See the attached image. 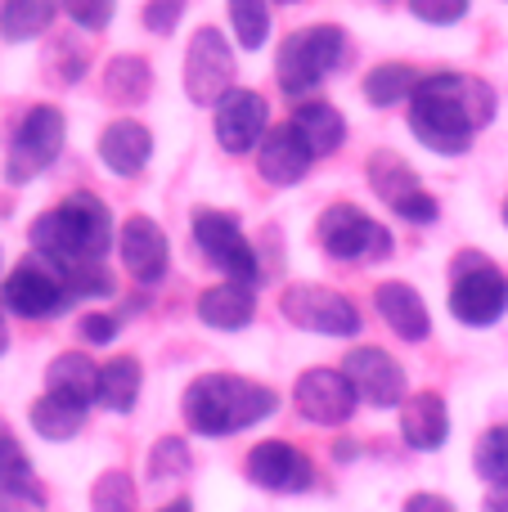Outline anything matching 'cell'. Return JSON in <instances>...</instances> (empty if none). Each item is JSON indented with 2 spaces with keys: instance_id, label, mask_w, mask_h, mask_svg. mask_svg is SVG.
Returning <instances> with one entry per match:
<instances>
[{
  "instance_id": "6da1fadb",
  "label": "cell",
  "mask_w": 508,
  "mask_h": 512,
  "mask_svg": "<svg viewBox=\"0 0 508 512\" xmlns=\"http://www.w3.org/2000/svg\"><path fill=\"white\" fill-rule=\"evenodd\" d=\"M500 95L473 72H423L410 99V135L437 158H464L477 135L495 122Z\"/></svg>"
},
{
  "instance_id": "7a4b0ae2",
  "label": "cell",
  "mask_w": 508,
  "mask_h": 512,
  "mask_svg": "<svg viewBox=\"0 0 508 512\" xmlns=\"http://www.w3.org/2000/svg\"><path fill=\"white\" fill-rule=\"evenodd\" d=\"M113 212L99 194L90 189H77L68 194L59 207L41 212L27 230V243L41 261H50L59 274L77 270V265H95L104 261L108 248H113Z\"/></svg>"
},
{
  "instance_id": "3957f363",
  "label": "cell",
  "mask_w": 508,
  "mask_h": 512,
  "mask_svg": "<svg viewBox=\"0 0 508 512\" xmlns=\"http://www.w3.org/2000/svg\"><path fill=\"white\" fill-rule=\"evenodd\" d=\"M185 423L194 436H234L248 432V427L266 423L279 409V396L266 382L239 378V373H198L185 387Z\"/></svg>"
},
{
  "instance_id": "277c9868",
  "label": "cell",
  "mask_w": 508,
  "mask_h": 512,
  "mask_svg": "<svg viewBox=\"0 0 508 512\" xmlns=\"http://www.w3.org/2000/svg\"><path fill=\"white\" fill-rule=\"evenodd\" d=\"M347 54H351V41L338 23L297 27V32H288L284 41H279L275 86L284 90V99H293V104L315 99V90L347 63Z\"/></svg>"
},
{
  "instance_id": "5b68a950",
  "label": "cell",
  "mask_w": 508,
  "mask_h": 512,
  "mask_svg": "<svg viewBox=\"0 0 508 512\" xmlns=\"http://www.w3.org/2000/svg\"><path fill=\"white\" fill-rule=\"evenodd\" d=\"M450 315L468 328H491L508 315V279L486 252H459L450 265Z\"/></svg>"
},
{
  "instance_id": "8992f818",
  "label": "cell",
  "mask_w": 508,
  "mask_h": 512,
  "mask_svg": "<svg viewBox=\"0 0 508 512\" xmlns=\"http://www.w3.org/2000/svg\"><path fill=\"white\" fill-rule=\"evenodd\" d=\"M63 140H68V117L54 104H32L23 117H18L14 135H9L5 149V180L9 185H32L36 176L59 162Z\"/></svg>"
},
{
  "instance_id": "52a82bcc",
  "label": "cell",
  "mask_w": 508,
  "mask_h": 512,
  "mask_svg": "<svg viewBox=\"0 0 508 512\" xmlns=\"http://www.w3.org/2000/svg\"><path fill=\"white\" fill-rule=\"evenodd\" d=\"M180 77H185L189 104H198V108L221 104V99L239 86V81H234L239 77V59H234L230 36L212 23L194 27L185 41V72H180Z\"/></svg>"
},
{
  "instance_id": "ba28073f",
  "label": "cell",
  "mask_w": 508,
  "mask_h": 512,
  "mask_svg": "<svg viewBox=\"0 0 508 512\" xmlns=\"http://www.w3.org/2000/svg\"><path fill=\"white\" fill-rule=\"evenodd\" d=\"M315 243L333 256V261H383L392 256V230L360 212L356 203H333L315 221Z\"/></svg>"
},
{
  "instance_id": "9c48e42d",
  "label": "cell",
  "mask_w": 508,
  "mask_h": 512,
  "mask_svg": "<svg viewBox=\"0 0 508 512\" xmlns=\"http://www.w3.org/2000/svg\"><path fill=\"white\" fill-rule=\"evenodd\" d=\"M189 230H194L198 252H203L207 261L225 274V279L248 283V288H257V283H261V261H257V252H252L248 234H243V225H239V216H234V212L194 207Z\"/></svg>"
},
{
  "instance_id": "30bf717a",
  "label": "cell",
  "mask_w": 508,
  "mask_h": 512,
  "mask_svg": "<svg viewBox=\"0 0 508 512\" xmlns=\"http://www.w3.org/2000/svg\"><path fill=\"white\" fill-rule=\"evenodd\" d=\"M0 306L18 319H54L72 306V292H68V279H63L50 261H41V256L32 252L27 261H18L14 270L5 274V283H0Z\"/></svg>"
},
{
  "instance_id": "8fae6325",
  "label": "cell",
  "mask_w": 508,
  "mask_h": 512,
  "mask_svg": "<svg viewBox=\"0 0 508 512\" xmlns=\"http://www.w3.org/2000/svg\"><path fill=\"white\" fill-rule=\"evenodd\" d=\"M279 315L293 328L320 337H356L360 333V310L347 292L324 288V283H293L279 297Z\"/></svg>"
},
{
  "instance_id": "7c38bea8",
  "label": "cell",
  "mask_w": 508,
  "mask_h": 512,
  "mask_svg": "<svg viewBox=\"0 0 508 512\" xmlns=\"http://www.w3.org/2000/svg\"><path fill=\"white\" fill-rule=\"evenodd\" d=\"M365 180H369V189H374V194L383 198V203L392 207L396 216H401V221H410V225H432V221L441 216L437 198L423 189L419 171H414L410 162L401 158V153L378 149L374 158L365 162Z\"/></svg>"
},
{
  "instance_id": "4fadbf2b",
  "label": "cell",
  "mask_w": 508,
  "mask_h": 512,
  "mask_svg": "<svg viewBox=\"0 0 508 512\" xmlns=\"http://www.w3.org/2000/svg\"><path fill=\"white\" fill-rule=\"evenodd\" d=\"M270 126L275 122H270L266 95H257V90H248V86H234L230 95L212 108V135L225 153H234V158L261 149V140H266Z\"/></svg>"
},
{
  "instance_id": "5bb4252c",
  "label": "cell",
  "mask_w": 508,
  "mask_h": 512,
  "mask_svg": "<svg viewBox=\"0 0 508 512\" xmlns=\"http://www.w3.org/2000/svg\"><path fill=\"white\" fill-rule=\"evenodd\" d=\"M356 387L342 369H306L293 387V409L315 427H342L356 414Z\"/></svg>"
},
{
  "instance_id": "9a60e30c",
  "label": "cell",
  "mask_w": 508,
  "mask_h": 512,
  "mask_svg": "<svg viewBox=\"0 0 508 512\" xmlns=\"http://www.w3.org/2000/svg\"><path fill=\"white\" fill-rule=\"evenodd\" d=\"M342 373L356 387V400L374 409H396L405 405V369L383 351V346H351L347 360H342Z\"/></svg>"
},
{
  "instance_id": "2e32d148",
  "label": "cell",
  "mask_w": 508,
  "mask_h": 512,
  "mask_svg": "<svg viewBox=\"0 0 508 512\" xmlns=\"http://www.w3.org/2000/svg\"><path fill=\"white\" fill-rule=\"evenodd\" d=\"M243 472H248L252 486L270 490V495H302V490L315 486V463L288 441L252 445V454L243 459Z\"/></svg>"
},
{
  "instance_id": "e0dca14e",
  "label": "cell",
  "mask_w": 508,
  "mask_h": 512,
  "mask_svg": "<svg viewBox=\"0 0 508 512\" xmlns=\"http://www.w3.org/2000/svg\"><path fill=\"white\" fill-rule=\"evenodd\" d=\"M117 252L140 288H158L171 270V243L153 216H126V225L117 230Z\"/></svg>"
},
{
  "instance_id": "ac0fdd59",
  "label": "cell",
  "mask_w": 508,
  "mask_h": 512,
  "mask_svg": "<svg viewBox=\"0 0 508 512\" xmlns=\"http://www.w3.org/2000/svg\"><path fill=\"white\" fill-rule=\"evenodd\" d=\"M311 167H315V153H311V144L302 140V131L293 126V117L270 126L257 149V176L275 189H288V185H302V180L311 176Z\"/></svg>"
},
{
  "instance_id": "d6986e66",
  "label": "cell",
  "mask_w": 508,
  "mask_h": 512,
  "mask_svg": "<svg viewBox=\"0 0 508 512\" xmlns=\"http://www.w3.org/2000/svg\"><path fill=\"white\" fill-rule=\"evenodd\" d=\"M95 153L104 162V171H113L117 180H135L153 162V131L144 122H135V117H113L99 131Z\"/></svg>"
},
{
  "instance_id": "ffe728a7",
  "label": "cell",
  "mask_w": 508,
  "mask_h": 512,
  "mask_svg": "<svg viewBox=\"0 0 508 512\" xmlns=\"http://www.w3.org/2000/svg\"><path fill=\"white\" fill-rule=\"evenodd\" d=\"M374 306H378V315H383V324L392 328L401 342H423V337L432 333V315H428V306H423L414 283H405V279L378 283Z\"/></svg>"
},
{
  "instance_id": "44dd1931",
  "label": "cell",
  "mask_w": 508,
  "mask_h": 512,
  "mask_svg": "<svg viewBox=\"0 0 508 512\" xmlns=\"http://www.w3.org/2000/svg\"><path fill=\"white\" fill-rule=\"evenodd\" d=\"M198 319L207 328H216V333H239V328H248L257 319V288L234 279L212 283L207 292H198Z\"/></svg>"
},
{
  "instance_id": "7402d4cb",
  "label": "cell",
  "mask_w": 508,
  "mask_h": 512,
  "mask_svg": "<svg viewBox=\"0 0 508 512\" xmlns=\"http://www.w3.org/2000/svg\"><path fill=\"white\" fill-rule=\"evenodd\" d=\"M401 436L410 450L432 454L450 441V409L437 391H419L401 405Z\"/></svg>"
},
{
  "instance_id": "603a6c76",
  "label": "cell",
  "mask_w": 508,
  "mask_h": 512,
  "mask_svg": "<svg viewBox=\"0 0 508 512\" xmlns=\"http://www.w3.org/2000/svg\"><path fill=\"white\" fill-rule=\"evenodd\" d=\"M293 126L302 131V140L311 144L315 158H333V153L347 144V117H342L338 104H329V99H302V104L293 108Z\"/></svg>"
},
{
  "instance_id": "cb8c5ba5",
  "label": "cell",
  "mask_w": 508,
  "mask_h": 512,
  "mask_svg": "<svg viewBox=\"0 0 508 512\" xmlns=\"http://www.w3.org/2000/svg\"><path fill=\"white\" fill-rule=\"evenodd\" d=\"M45 391L59 400H72V405L90 409L95 405V391H99V364L90 360L86 351H63L50 360L45 369Z\"/></svg>"
},
{
  "instance_id": "d4e9b609",
  "label": "cell",
  "mask_w": 508,
  "mask_h": 512,
  "mask_svg": "<svg viewBox=\"0 0 508 512\" xmlns=\"http://www.w3.org/2000/svg\"><path fill=\"white\" fill-rule=\"evenodd\" d=\"M104 99L117 108H140L153 95V63L144 54H113L104 63Z\"/></svg>"
},
{
  "instance_id": "484cf974",
  "label": "cell",
  "mask_w": 508,
  "mask_h": 512,
  "mask_svg": "<svg viewBox=\"0 0 508 512\" xmlns=\"http://www.w3.org/2000/svg\"><path fill=\"white\" fill-rule=\"evenodd\" d=\"M423 72L405 59H387V63H374L360 81V95L369 99L374 108H396V104H410L414 90H419Z\"/></svg>"
},
{
  "instance_id": "4316f807",
  "label": "cell",
  "mask_w": 508,
  "mask_h": 512,
  "mask_svg": "<svg viewBox=\"0 0 508 512\" xmlns=\"http://www.w3.org/2000/svg\"><path fill=\"white\" fill-rule=\"evenodd\" d=\"M144 387V369L135 355H113L108 364H99V391L95 405H104L108 414H131L135 400H140Z\"/></svg>"
},
{
  "instance_id": "83f0119b",
  "label": "cell",
  "mask_w": 508,
  "mask_h": 512,
  "mask_svg": "<svg viewBox=\"0 0 508 512\" xmlns=\"http://www.w3.org/2000/svg\"><path fill=\"white\" fill-rule=\"evenodd\" d=\"M59 14H63V0H5L0 5V36L9 45H27L50 32Z\"/></svg>"
},
{
  "instance_id": "f1b7e54d",
  "label": "cell",
  "mask_w": 508,
  "mask_h": 512,
  "mask_svg": "<svg viewBox=\"0 0 508 512\" xmlns=\"http://www.w3.org/2000/svg\"><path fill=\"white\" fill-rule=\"evenodd\" d=\"M27 423H32V432L45 436V441H72V436L86 427V409L45 391L41 400H32V409H27Z\"/></svg>"
},
{
  "instance_id": "f546056e",
  "label": "cell",
  "mask_w": 508,
  "mask_h": 512,
  "mask_svg": "<svg viewBox=\"0 0 508 512\" xmlns=\"http://www.w3.org/2000/svg\"><path fill=\"white\" fill-rule=\"evenodd\" d=\"M225 9L239 50H261L270 41V0H225Z\"/></svg>"
},
{
  "instance_id": "4dcf8cb0",
  "label": "cell",
  "mask_w": 508,
  "mask_h": 512,
  "mask_svg": "<svg viewBox=\"0 0 508 512\" xmlns=\"http://www.w3.org/2000/svg\"><path fill=\"white\" fill-rule=\"evenodd\" d=\"M473 468H477V477L491 481L495 490L508 486V423L482 432V441H477V450H473Z\"/></svg>"
},
{
  "instance_id": "1f68e13d",
  "label": "cell",
  "mask_w": 508,
  "mask_h": 512,
  "mask_svg": "<svg viewBox=\"0 0 508 512\" xmlns=\"http://www.w3.org/2000/svg\"><path fill=\"white\" fill-rule=\"evenodd\" d=\"M0 490H36L32 459L18 445V436L9 432V423L0 418Z\"/></svg>"
},
{
  "instance_id": "d6a6232c",
  "label": "cell",
  "mask_w": 508,
  "mask_h": 512,
  "mask_svg": "<svg viewBox=\"0 0 508 512\" xmlns=\"http://www.w3.org/2000/svg\"><path fill=\"white\" fill-rule=\"evenodd\" d=\"M90 508L95 512H135L140 499H135V481L126 472H104L90 490Z\"/></svg>"
},
{
  "instance_id": "836d02e7",
  "label": "cell",
  "mask_w": 508,
  "mask_h": 512,
  "mask_svg": "<svg viewBox=\"0 0 508 512\" xmlns=\"http://www.w3.org/2000/svg\"><path fill=\"white\" fill-rule=\"evenodd\" d=\"M63 279H68L72 301H95V297H113V292H117V279H113V270H108L104 261L77 265V270H68Z\"/></svg>"
},
{
  "instance_id": "e575fe53",
  "label": "cell",
  "mask_w": 508,
  "mask_h": 512,
  "mask_svg": "<svg viewBox=\"0 0 508 512\" xmlns=\"http://www.w3.org/2000/svg\"><path fill=\"white\" fill-rule=\"evenodd\" d=\"M185 472H189V445L180 436H162L149 454V477L171 481V477H185Z\"/></svg>"
},
{
  "instance_id": "d590c367",
  "label": "cell",
  "mask_w": 508,
  "mask_h": 512,
  "mask_svg": "<svg viewBox=\"0 0 508 512\" xmlns=\"http://www.w3.org/2000/svg\"><path fill=\"white\" fill-rule=\"evenodd\" d=\"M473 0H410V14L428 27H455L468 18Z\"/></svg>"
},
{
  "instance_id": "8d00e7d4",
  "label": "cell",
  "mask_w": 508,
  "mask_h": 512,
  "mask_svg": "<svg viewBox=\"0 0 508 512\" xmlns=\"http://www.w3.org/2000/svg\"><path fill=\"white\" fill-rule=\"evenodd\" d=\"M63 14H68L72 27H81V32H104L117 14V0H63Z\"/></svg>"
},
{
  "instance_id": "74e56055",
  "label": "cell",
  "mask_w": 508,
  "mask_h": 512,
  "mask_svg": "<svg viewBox=\"0 0 508 512\" xmlns=\"http://www.w3.org/2000/svg\"><path fill=\"white\" fill-rule=\"evenodd\" d=\"M180 18H185V0H144V9H140L144 32H153V36H171L180 27Z\"/></svg>"
},
{
  "instance_id": "f35d334b",
  "label": "cell",
  "mask_w": 508,
  "mask_h": 512,
  "mask_svg": "<svg viewBox=\"0 0 508 512\" xmlns=\"http://www.w3.org/2000/svg\"><path fill=\"white\" fill-rule=\"evenodd\" d=\"M117 315H108V310H90V315H81L77 319V333H81V342H90V346H108L117 337Z\"/></svg>"
},
{
  "instance_id": "ab89813d",
  "label": "cell",
  "mask_w": 508,
  "mask_h": 512,
  "mask_svg": "<svg viewBox=\"0 0 508 512\" xmlns=\"http://www.w3.org/2000/svg\"><path fill=\"white\" fill-rule=\"evenodd\" d=\"M0 512H50L41 490H0Z\"/></svg>"
},
{
  "instance_id": "60d3db41",
  "label": "cell",
  "mask_w": 508,
  "mask_h": 512,
  "mask_svg": "<svg viewBox=\"0 0 508 512\" xmlns=\"http://www.w3.org/2000/svg\"><path fill=\"white\" fill-rule=\"evenodd\" d=\"M59 77L63 81H81V77H86V50L63 45V50H59Z\"/></svg>"
},
{
  "instance_id": "b9f144b4",
  "label": "cell",
  "mask_w": 508,
  "mask_h": 512,
  "mask_svg": "<svg viewBox=\"0 0 508 512\" xmlns=\"http://www.w3.org/2000/svg\"><path fill=\"white\" fill-rule=\"evenodd\" d=\"M405 512H455V504H450L446 495H428V490H423V495L405 499Z\"/></svg>"
},
{
  "instance_id": "7bdbcfd3",
  "label": "cell",
  "mask_w": 508,
  "mask_h": 512,
  "mask_svg": "<svg viewBox=\"0 0 508 512\" xmlns=\"http://www.w3.org/2000/svg\"><path fill=\"white\" fill-rule=\"evenodd\" d=\"M482 512H508V486L491 490V495H486V504H482Z\"/></svg>"
},
{
  "instance_id": "ee69618b",
  "label": "cell",
  "mask_w": 508,
  "mask_h": 512,
  "mask_svg": "<svg viewBox=\"0 0 508 512\" xmlns=\"http://www.w3.org/2000/svg\"><path fill=\"white\" fill-rule=\"evenodd\" d=\"M9 351V324H5V306H0V355Z\"/></svg>"
},
{
  "instance_id": "f6af8a7d",
  "label": "cell",
  "mask_w": 508,
  "mask_h": 512,
  "mask_svg": "<svg viewBox=\"0 0 508 512\" xmlns=\"http://www.w3.org/2000/svg\"><path fill=\"white\" fill-rule=\"evenodd\" d=\"M158 512H194V504H189V499H171V504L158 508Z\"/></svg>"
},
{
  "instance_id": "bcb514c9",
  "label": "cell",
  "mask_w": 508,
  "mask_h": 512,
  "mask_svg": "<svg viewBox=\"0 0 508 512\" xmlns=\"http://www.w3.org/2000/svg\"><path fill=\"white\" fill-rule=\"evenodd\" d=\"M504 225H508V198H504Z\"/></svg>"
},
{
  "instance_id": "7dc6e473",
  "label": "cell",
  "mask_w": 508,
  "mask_h": 512,
  "mask_svg": "<svg viewBox=\"0 0 508 512\" xmlns=\"http://www.w3.org/2000/svg\"><path fill=\"white\" fill-rule=\"evenodd\" d=\"M279 5H293V0H279Z\"/></svg>"
}]
</instances>
